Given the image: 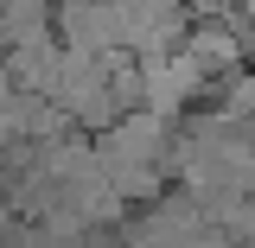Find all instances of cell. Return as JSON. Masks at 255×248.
I'll use <instances>...</instances> for the list:
<instances>
[]
</instances>
